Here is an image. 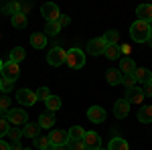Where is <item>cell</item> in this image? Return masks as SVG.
<instances>
[{"mask_svg":"<svg viewBox=\"0 0 152 150\" xmlns=\"http://www.w3.org/2000/svg\"><path fill=\"white\" fill-rule=\"evenodd\" d=\"M152 26L148 23H142V20H134L130 26V37L136 41V43H146L148 37H150Z\"/></svg>","mask_w":152,"mask_h":150,"instance_id":"obj_1","label":"cell"},{"mask_svg":"<svg viewBox=\"0 0 152 150\" xmlns=\"http://www.w3.org/2000/svg\"><path fill=\"white\" fill-rule=\"evenodd\" d=\"M65 63L69 65L71 69H81L85 65V53L81 49H69L65 55Z\"/></svg>","mask_w":152,"mask_h":150,"instance_id":"obj_2","label":"cell"},{"mask_svg":"<svg viewBox=\"0 0 152 150\" xmlns=\"http://www.w3.org/2000/svg\"><path fill=\"white\" fill-rule=\"evenodd\" d=\"M2 79H8V81H16L18 79V75H20V67L16 65V63H12V61H6L4 65H2Z\"/></svg>","mask_w":152,"mask_h":150,"instance_id":"obj_3","label":"cell"},{"mask_svg":"<svg viewBox=\"0 0 152 150\" xmlns=\"http://www.w3.org/2000/svg\"><path fill=\"white\" fill-rule=\"evenodd\" d=\"M6 120H8V124H12V126H24L26 124V112L24 110H8L6 112Z\"/></svg>","mask_w":152,"mask_h":150,"instance_id":"obj_4","label":"cell"},{"mask_svg":"<svg viewBox=\"0 0 152 150\" xmlns=\"http://www.w3.org/2000/svg\"><path fill=\"white\" fill-rule=\"evenodd\" d=\"M65 55H67V51L65 49H61V47H53L51 51H49V65H53V67H59V65H63L65 63Z\"/></svg>","mask_w":152,"mask_h":150,"instance_id":"obj_5","label":"cell"},{"mask_svg":"<svg viewBox=\"0 0 152 150\" xmlns=\"http://www.w3.org/2000/svg\"><path fill=\"white\" fill-rule=\"evenodd\" d=\"M41 12H43V16L47 18V23H57L59 16H61V12H59V6H57V4H53V2H47V4H43V6H41Z\"/></svg>","mask_w":152,"mask_h":150,"instance_id":"obj_6","label":"cell"},{"mask_svg":"<svg viewBox=\"0 0 152 150\" xmlns=\"http://www.w3.org/2000/svg\"><path fill=\"white\" fill-rule=\"evenodd\" d=\"M16 102L20 105H35L37 104V93L26 89V87H23V89L16 91Z\"/></svg>","mask_w":152,"mask_h":150,"instance_id":"obj_7","label":"cell"},{"mask_svg":"<svg viewBox=\"0 0 152 150\" xmlns=\"http://www.w3.org/2000/svg\"><path fill=\"white\" fill-rule=\"evenodd\" d=\"M105 47H107V43L104 41V37H97V39H91V41L87 43V53H89V55H94V57L104 55Z\"/></svg>","mask_w":152,"mask_h":150,"instance_id":"obj_8","label":"cell"},{"mask_svg":"<svg viewBox=\"0 0 152 150\" xmlns=\"http://www.w3.org/2000/svg\"><path fill=\"white\" fill-rule=\"evenodd\" d=\"M83 144H85V150H97L102 148V138L97 132H87L83 134Z\"/></svg>","mask_w":152,"mask_h":150,"instance_id":"obj_9","label":"cell"},{"mask_svg":"<svg viewBox=\"0 0 152 150\" xmlns=\"http://www.w3.org/2000/svg\"><path fill=\"white\" fill-rule=\"evenodd\" d=\"M87 120L94 122V124H102L105 120V110L102 105H91V108L87 110Z\"/></svg>","mask_w":152,"mask_h":150,"instance_id":"obj_10","label":"cell"},{"mask_svg":"<svg viewBox=\"0 0 152 150\" xmlns=\"http://www.w3.org/2000/svg\"><path fill=\"white\" fill-rule=\"evenodd\" d=\"M67 132L65 130H53L51 134H49V142H51V146H65L67 144Z\"/></svg>","mask_w":152,"mask_h":150,"instance_id":"obj_11","label":"cell"},{"mask_svg":"<svg viewBox=\"0 0 152 150\" xmlns=\"http://www.w3.org/2000/svg\"><path fill=\"white\" fill-rule=\"evenodd\" d=\"M136 20H142V23H152V4H140L136 8Z\"/></svg>","mask_w":152,"mask_h":150,"instance_id":"obj_12","label":"cell"},{"mask_svg":"<svg viewBox=\"0 0 152 150\" xmlns=\"http://www.w3.org/2000/svg\"><path fill=\"white\" fill-rule=\"evenodd\" d=\"M128 104H142V100H144V91H142L140 87H130L126 89V97H124Z\"/></svg>","mask_w":152,"mask_h":150,"instance_id":"obj_13","label":"cell"},{"mask_svg":"<svg viewBox=\"0 0 152 150\" xmlns=\"http://www.w3.org/2000/svg\"><path fill=\"white\" fill-rule=\"evenodd\" d=\"M132 77H134V81H140V83H152V71L144 69V67H136L134 69V73H132Z\"/></svg>","mask_w":152,"mask_h":150,"instance_id":"obj_14","label":"cell"},{"mask_svg":"<svg viewBox=\"0 0 152 150\" xmlns=\"http://www.w3.org/2000/svg\"><path fill=\"white\" fill-rule=\"evenodd\" d=\"M128 114H130V104L126 100H118L116 104H114V116L122 120V118H126Z\"/></svg>","mask_w":152,"mask_h":150,"instance_id":"obj_15","label":"cell"},{"mask_svg":"<svg viewBox=\"0 0 152 150\" xmlns=\"http://www.w3.org/2000/svg\"><path fill=\"white\" fill-rule=\"evenodd\" d=\"M31 45H33V49H45L47 47V35L45 33H33L31 35Z\"/></svg>","mask_w":152,"mask_h":150,"instance_id":"obj_16","label":"cell"},{"mask_svg":"<svg viewBox=\"0 0 152 150\" xmlns=\"http://www.w3.org/2000/svg\"><path fill=\"white\" fill-rule=\"evenodd\" d=\"M39 126L43 128V130H49V128L55 126V114H51V112H45V114H41L39 118Z\"/></svg>","mask_w":152,"mask_h":150,"instance_id":"obj_17","label":"cell"},{"mask_svg":"<svg viewBox=\"0 0 152 150\" xmlns=\"http://www.w3.org/2000/svg\"><path fill=\"white\" fill-rule=\"evenodd\" d=\"M105 81L110 85H120L122 83V73H120V69H107L105 71Z\"/></svg>","mask_w":152,"mask_h":150,"instance_id":"obj_18","label":"cell"},{"mask_svg":"<svg viewBox=\"0 0 152 150\" xmlns=\"http://www.w3.org/2000/svg\"><path fill=\"white\" fill-rule=\"evenodd\" d=\"M134 69H136V63H134L130 57L122 59V63H120V73H122V75H132Z\"/></svg>","mask_w":152,"mask_h":150,"instance_id":"obj_19","label":"cell"},{"mask_svg":"<svg viewBox=\"0 0 152 150\" xmlns=\"http://www.w3.org/2000/svg\"><path fill=\"white\" fill-rule=\"evenodd\" d=\"M107 150H130L128 142L124 138H120V136H112V140H110V148Z\"/></svg>","mask_w":152,"mask_h":150,"instance_id":"obj_20","label":"cell"},{"mask_svg":"<svg viewBox=\"0 0 152 150\" xmlns=\"http://www.w3.org/2000/svg\"><path fill=\"white\" fill-rule=\"evenodd\" d=\"M138 122H142V124H150L152 122V105L140 108V112H138Z\"/></svg>","mask_w":152,"mask_h":150,"instance_id":"obj_21","label":"cell"},{"mask_svg":"<svg viewBox=\"0 0 152 150\" xmlns=\"http://www.w3.org/2000/svg\"><path fill=\"white\" fill-rule=\"evenodd\" d=\"M39 130H41L39 124H24L23 136H26V138H39Z\"/></svg>","mask_w":152,"mask_h":150,"instance_id":"obj_22","label":"cell"},{"mask_svg":"<svg viewBox=\"0 0 152 150\" xmlns=\"http://www.w3.org/2000/svg\"><path fill=\"white\" fill-rule=\"evenodd\" d=\"M45 105H47V112H57L61 108V97L59 95H49L45 100Z\"/></svg>","mask_w":152,"mask_h":150,"instance_id":"obj_23","label":"cell"},{"mask_svg":"<svg viewBox=\"0 0 152 150\" xmlns=\"http://www.w3.org/2000/svg\"><path fill=\"white\" fill-rule=\"evenodd\" d=\"M83 134H85V130L81 126H71L67 130V138L69 140H83Z\"/></svg>","mask_w":152,"mask_h":150,"instance_id":"obj_24","label":"cell"},{"mask_svg":"<svg viewBox=\"0 0 152 150\" xmlns=\"http://www.w3.org/2000/svg\"><path fill=\"white\" fill-rule=\"evenodd\" d=\"M24 57H26V53H24L23 47H14V49L10 51V61H12V63H16V65H18Z\"/></svg>","mask_w":152,"mask_h":150,"instance_id":"obj_25","label":"cell"},{"mask_svg":"<svg viewBox=\"0 0 152 150\" xmlns=\"http://www.w3.org/2000/svg\"><path fill=\"white\" fill-rule=\"evenodd\" d=\"M10 23H12L14 29H24V26H26V16H24L23 12H18V14L10 16Z\"/></svg>","mask_w":152,"mask_h":150,"instance_id":"obj_26","label":"cell"},{"mask_svg":"<svg viewBox=\"0 0 152 150\" xmlns=\"http://www.w3.org/2000/svg\"><path fill=\"white\" fill-rule=\"evenodd\" d=\"M104 55L110 59V61L118 59V57H120V45H107V47H105V51H104Z\"/></svg>","mask_w":152,"mask_h":150,"instance_id":"obj_27","label":"cell"},{"mask_svg":"<svg viewBox=\"0 0 152 150\" xmlns=\"http://www.w3.org/2000/svg\"><path fill=\"white\" fill-rule=\"evenodd\" d=\"M104 41L107 45H118V41H120V33L118 31H107L104 35Z\"/></svg>","mask_w":152,"mask_h":150,"instance_id":"obj_28","label":"cell"},{"mask_svg":"<svg viewBox=\"0 0 152 150\" xmlns=\"http://www.w3.org/2000/svg\"><path fill=\"white\" fill-rule=\"evenodd\" d=\"M2 12H6V14L14 16V14H18V12H20V4H18V2H10V4H6V6L2 8Z\"/></svg>","mask_w":152,"mask_h":150,"instance_id":"obj_29","label":"cell"},{"mask_svg":"<svg viewBox=\"0 0 152 150\" xmlns=\"http://www.w3.org/2000/svg\"><path fill=\"white\" fill-rule=\"evenodd\" d=\"M67 148L69 150H85L83 140H67Z\"/></svg>","mask_w":152,"mask_h":150,"instance_id":"obj_30","label":"cell"},{"mask_svg":"<svg viewBox=\"0 0 152 150\" xmlns=\"http://www.w3.org/2000/svg\"><path fill=\"white\" fill-rule=\"evenodd\" d=\"M8 130H10L8 120L6 118H0V140H2V136H8Z\"/></svg>","mask_w":152,"mask_h":150,"instance_id":"obj_31","label":"cell"},{"mask_svg":"<svg viewBox=\"0 0 152 150\" xmlns=\"http://www.w3.org/2000/svg\"><path fill=\"white\" fill-rule=\"evenodd\" d=\"M35 146H37L39 150L51 146V142H49V136H39V138H35Z\"/></svg>","mask_w":152,"mask_h":150,"instance_id":"obj_32","label":"cell"},{"mask_svg":"<svg viewBox=\"0 0 152 150\" xmlns=\"http://www.w3.org/2000/svg\"><path fill=\"white\" fill-rule=\"evenodd\" d=\"M59 31H61L59 23H47V26H45V33H49V35H59Z\"/></svg>","mask_w":152,"mask_h":150,"instance_id":"obj_33","label":"cell"},{"mask_svg":"<svg viewBox=\"0 0 152 150\" xmlns=\"http://www.w3.org/2000/svg\"><path fill=\"white\" fill-rule=\"evenodd\" d=\"M8 136H10L14 142H18V138H23V130H18V128L14 126V128H10V130H8Z\"/></svg>","mask_w":152,"mask_h":150,"instance_id":"obj_34","label":"cell"},{"mask_svg":"<svg viewBox=\"0 0 152 150\" xmlns=\"http://www.w3.org/2000/svg\"><path fill=\"white\" fill-rule=\"evenodd\" d=\"M10 110V97H0V112H8Z\"/></svg>","mask_w":152,"mask_h":150,"instance_id":"obj_35","label":"cell"},{"mask_svg":"<svg viewBox=\"0 0 152 150\" xmlns=\"http://www.w3.org/2000/svg\"><path fill=\"white\" fill-rule=\"evenodd\" d=\"M122 83L126 85V89H130V87H134V83H136V81H134L132 75H122Z\"/></svg>","mask_w":152,"mask_h":150,"instance_id":"obj_36","label":"cell"},{"mask_svg":"<svg viewBox=\"0 0 152 150\" xmlns=\"http://www.w3.org/2000/svg\"><path fill=\"white\" fill-rule=\"evenodd\" d=\"M49 95V87H39V91H37V100H47Z\"/></svg>","mask_w":152,"mask_h":150,"instance_id":"obj_37","label":"cell"},{"mask_svg":"<svg viewBox=\"0 0 152 150\" xmlns=\"http://www.w3.org/2000/svg\"><path fill=\"white\" fill-rule=\"evenodd\" d=\"M12 87H14V83H12V81H8V79H2V91H4V93L12 91Z\"/></svg>","mask_w":152,"mask_h":150,"instance_id":"obj_38","label":"cell"},{"mask_svg":"<svg viewBox=\"0 0 152 150\" xmlns=\"http://www.w3.org/2000/svg\"><path fill=\"white\" fill-rule=\"evenodd\" d=\"M59 26H61V29H63V26H67V24H71V18L69 16H63V14H61V16H59Z\"/></svg>","mask_w":152,"mask_h":150,"instance_id":"obj_39","label":"cell"},{"mask_svg":"<svg viewBox=\"0 0 152 150\" xmlns=\"http://www.w3.org/2000/svg\"><path fill=\"white\" fill-rule=\"evenodd\" d=\"M142 91H144L146 97H152V83H146V85L142 87Z\"/></svg>","mask_w":152,"mask_h":150,"instance_id":"obj_40","label":"cell"},{"mask_svg":"<svg viewBox=\"0 0 152 150\" xmlns=\"http://www.w3.org/2000/svg\"><path fill=\"white\" fill-rule=\"evenodd\" d=\"M130 51H132V49H130V45H120V55H126V57H128Z\"/></svg>","mask_w":152,"mask_h":150,"instance_id":"obj_41","label":"cell"},{"mask_svg":"<svg viewBox=\"0 0 152 150\" xmlns=\"http://www.w3.org/2000/svg\"><path fill=\"white\" fill-rule=\"evenodd\" d=\"M0 150H10V144L4 142V140H0Z\"/></svg>","mask_w":152,"mask_h":150,"instance_id":"obj_42","label":"cell"},{"mask_svg":"<svg viewBox=\"0 0 152 150\" xmlns=\"http://www.w3.org/2000/svg\"><path fill=\"white\" fill-rule=\"evenodd\" d=\"M10 150H23V146L18 142H14V144H10Z\"/></svg>","mask_w":152,"mask_h":150,"instance_id":"obj_43","label":"cell"},{"mask_svg":"<svg viewBox=\"0 0 152 150\" xmlns=\"http://www.w3.org/2000/svg\"><path fill=\"white\" fill-rule=\"evenodd\" d=\"M53 150H69V148H67V144H65V146H53Z\"/></svg>","mask_w":152,"mask_h":150,"instance_id":"obj_44","label":"cell"},{"mask_svg":"<svg viewBox=\"0 0 152 150\" xmlns=\"http://www.w3.org/2000/svg\"><path fill=\"white\" fill-rule=\"evenodd\" d=\"M148 43L152 45V31H150V37H148Z\"/></svg>","mask_w":152,"mask_h":150,"instance_id":"obj_45","label":"cell"},{"mask_svg":"<svg viewBox=\"0 0 152 150\" xmlns=\"http://www.w3.org/2000/svg\"><path fill=\"white\" fill-rule=\"evenodd\" d=\"M41 150H53V146H47V148H41Z\"/></svg>","mask_w":152,"mask_h":150,"instance_id":"obj_46","label":"cell"},{"mask_svg":"<svg viewBox=\"0 0 152 150\" xmlns=\"http://www.w3.org/2000/svg\"><path fill=\"white\" fill-rule=\"evenodd\" d=\"M0 91H2V75H0Z\"/></svg>","mask_w":152,"mask_h":150,"instance_id":"obj_47","label":"cell"},{"mask_svg":"<svg viewBox=\"0 0 152 150\" xmlns=\"http://www.w3.org/2000/svg\"><path fill=\"white\" fill-rule=\"evenodd\" d=\"M2 65H4V63H2V59H0V73H2Z\"/></svg>","mask_w":152,"mask_h":150,"instance_id":"obj_48","label":"cell"},{"mask_svg":"<svg viewBox=\"0 0 152 150\" xmlns=\"http://www.w3.org/2000/svg\"><path fill=\"white\" fill-rule=\"evenodd\" d=\"M23 150H33V148H23Z\"/></svg>","mask_w":152,"mask_h":150,"instance_id":"obj_49","label":"cell"},{"mask_svg":"<svg viewBox=\"0 0 152 150\" xmlns=\"http://www.w3.org/2000/svg\"><path fill=\"white\" fill-rule=\"evenodd\" d=\"M97 150H104V148H97Z\"/></svg>","mask_w":152,"mask_h":150,"instance_id":"obj_50","label":"cell"},{"mask_svg":"<svg viewBox=\"0 0 152 150\" xmlns=\"http://www.w3.org/2000/svg\"><path fill=\"white\" fill-rule=\"evenodd\" d=\"M0 114H2V112H0Z\"/></svg>","mask_w":152,"mask_h":150,"instance_id":"obj_51","label":"cell"}]
</instances>
